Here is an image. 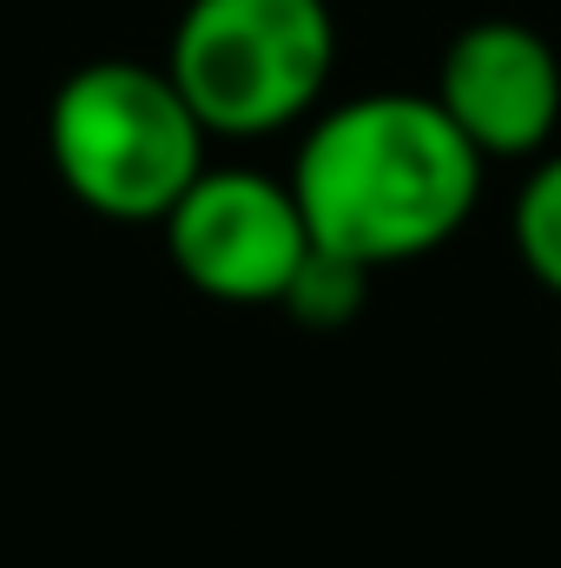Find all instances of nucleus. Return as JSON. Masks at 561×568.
Wrapping results in <instances>:
<instances>
[{
    "label": "nucleus",
    "instance_id": "nucleus-7",
    "mask_svg": "<svg viewBox=\"0 0 561 568\" xmlns=\"http://www.w3.org/2000/svg\"><path fill=\"white\" fill-rule=\"evenodd\" d=\"M364 291H370V272L350 265V258H330L310 245V258L297 265V278L284 284L278 311L304 331H344L357 311H364Z\"/></svg>",
    "mask_w": 561,
    "mask_h": 568
},
{
    "label": "nucleus",
    "instance_id": "nucleus-2",
    "mask_svg": "<svg viewBox=\"0 0 561 568\" xmlns=\"http://www.w3.org/2000/svg\"><path fill=\"white\" fill-rule=\"evenodd\" d=\"M212 133L172 87L165 60H86L47 106V159L73 205L113 225H159L212 165Z\"/></svg>",
    "mask_w": 561,
    "mask_h": 568
},
{
    "label": "nucleus",
    "instance_id": "nucleus-3",
    "mask_svg": "<svg viewBox=\"0 0 561 568\" xmlns=\"http://www.w3.org/2000/svg\"><path fill=\"white\" fill-rule=\"evenodd\" d=\"M337 67L330 0H185L165 73L212 140H272L324 106Z\"/></svg>",
    "mask_w": 561,
    "mask_h": 568
},
{
    "label": "nucleus",
    "instance_id": "nucleus-1",
    "mask_svg": "<svg viewBox=\"0 0 561 568\" xmlns=\"http://www.w3.org/2000/svg\"><path fill=\"white\" fill-rule=\"evenodd\" d=\"M489 159L456 133L436 93H357L317 106L290 159V199L317 252L364 265H417L482 205Z\"/></svg>",
    "mask_w": 561,
    "mask_h": 568
},
{
    "label": "nucleus",
    "instance_id": "nucleus-6",
    "mask_svg": "<svg viewBox=\"0 0 561 568\" xmlns=\"http://www.w3.org/2000/svg\"><path fill=\"white\" fill-rule=\"evenodd\" d=\"M509 232H516L522 272L561 304V152L529 159V179L509 205Z\"/></svg>",
    "mask_w": 561,
    "mask_h": 568
},
{
    "label": "nucleus",
    "instance_id": "nucleus-4",
    "mask_svg": "<svg viewBox=\"0 0 561 568\" xmlns=\"http://www.w3.org/2000/svg\"><path fill=\"white\" fill-rule=\"evenodd\" d=\"M172 272L212 304H278L310 258L290 179L258 165H205L185 199L159 219Z\"/></svg>",
    "mask_w": 561,
    "mask_h": 568
},
{
    "label": "nucleus",
    "instance_id": "nucleus-5",
    "mask_svg": "<svg viewBox=\"0 0 561 568\" xmlns=\"http://www.w3.org/2000/svg\"><path fill=\"white\" fill-rule=\"evenodd\" d=\"M436 106L496 159H542L561 126V53L529 20H469L436 60Z\"/></svg>",
    "mask_w": 561,
    "mask_h": 568
}]
</instances>
